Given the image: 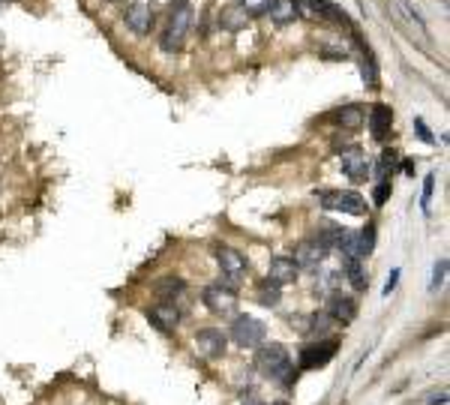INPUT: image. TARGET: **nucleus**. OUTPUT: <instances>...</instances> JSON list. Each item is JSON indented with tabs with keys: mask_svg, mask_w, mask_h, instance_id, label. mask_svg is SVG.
<instances>
[{
	"mask_svg": "<svg viewBox=\"0 0 450 405\" xmlns=\"http://www.w3.org/2000/svg\"><path fill=\"white\" fill-rule=\"evenodd\" d=\"M240 21H246V12H243V9H231V15L225 18V27H231V30H234Z\"/></svg>",
	"mask_w": 450,
	"mask_h": 405,
	"instance_id": "c756f323",
	"label": "nucleus"
},
{
	"mask_svg": "<svg viewBox=\"0 0 450 405\" xmlns=\"http://www.w3.org/2000/svg\"><path fill=\"white\" fill-rule=\"evenodd\" d=\"M357 237H360V249H363V258H366L369 252H372V246H375V228H372V225H366Z\"/></svg>",
	"mask_w": 450,
	"mask_h": 405,
	"instance_id": "a878e982",
	"label": "nucleus"
},
{
	"mask_svg": "<svg viewBox=\"0 0 450 405\" xmlns=\"http://www.w3.org/2000/svg\"><path fill=\"white\" fill-rule=\"evenodd\" d=\"M267 15H270V21L273 24L285 27V24H291L297 18V6H294V0H270Z\"/></svg>",
	"mask_w": 450,
	"mask_h": 405,
	"instance_id": "dca6fc26",
	"label": "nucleus"
},
{
	"mask_svg": "<svg viewBox=\"0 0 450 405\" xmlns=\"http://www.w3.org/2000/svg\"><path fill=\"white\" fill-rule=\"evenodd\" d=\"M255 369L267 378V381H273L279 387H291L294 375H297L294 366H291V354H288V348L279 345V342H270V345L258 348Z\"/></svg>",
	"mask_w": 450,
	"mask_h": 405,
	"instance_id": "f257e3e1",
	"label": "nucleus"
},
{
	"mask_svg": "<svg viewBox=\"0 0 450 405\" xmlns=\"http://www.w3.org/2000/svg\"><path fill=\"white\" fill-rule=\"evenodd\" d=\"M339 234H342V228H339V225H333V222H324V225H321V231H318V237H315V240H318L324 249H336V243H339Z\"/></svg>",
	"mask_w": 450,
	"mask_h": 405,
	"instance_id": "b1692460",
	"label": "nucleus"
},
{
	"mask_svg": "<svg viewBox=\"0 0 450 405\" xmlns=\"http://www.w3.org/2000/svg\"><path fill=\"white\" fill-rule=\"evenodd\" d=\"M123 18H126V27H129L132 33H138V36L150 33V27H153V3H150V0H129V3H126Z\"/></svg>",
	"mask_w": 450,
	"mask_h": 405,
	"instance_id": "0eeeda50",
	"label": "nucleus"
},
{
	"mask_svg": "<svg viewBox=\"0 0 450 405\" xmlns=\"http://www.w3.org/2000/svg\"><path fill=\"white\" fill-rule=\"evenodd\" d=\"M342 171L348 174V180H354V183H363L369 177V156L360 147H348L342 153Z\"/></svg>",
	"mask_w": 450,
	"mask_h": 405,
	"instance_id": "9b49d317",
	"label": "nucleus"
},
{
	"mask_svg": "<svg viewBox=\"0 0 450 405\" xmlns=\"http://www.w3.org/2000/svg\"><path fill=\"white\" fill-rule=\"evenodd\" d=\"M297 264L291 258H285V255H276L273 261H270V270H267V279L270 282H276V285H288V282H294L297 279Z\"/></svg>",
	"mask_w": 450,
	"mask_h": 405,
	"instance_id": "2eb2a0df",
	"label": "nucleus"
},
{
	"mask_svg": "<svg viewBox=\"0 0 450 405\" xmlns=\"http://www.w3.org/2000/svg\"><path fill=\"white\" fill-rule=\"evenodd\" d=\"M336 348L339 342L336 339H318L312 345L300 348V369H315V366H324L336 357Z\"/></svg>",
	"mask_w": 450,
	"mask_h": 405,
	"instance_id": "6e6552de",
	"label": "nucleus"
},
{
	"mask_svg": "<svg viewBox=\"0 0 450 405\" xmlns=\"http://www.w3.org/2000/svg\"><path fill=\"white\" fill-rule=\"evenodd\" d=\"M387 195H390V183H378V186H375V195H372L375 204H384Z\"/></svg>",
	"mask_w": 450,
	"mask_h": 405,
	"instance_id": "2f4dec72",
	"label": "nucleus"
},
{
	"mask_svg": "<svg viewBox=\"0 0 450 405\" xmlns=\"http://www.w3.org/2000/svg\"><path fill=\"white\" fill-rule=\"evenodd\" d=\"M396 282H399V270H393V273H390V279H387V282H384V297L393 291V288H396Z\"/></svg>",
	"mask_w": 450,
	"mask_h": 405,
	"instance_id": "473e14b6",
	"label": "nucleus"
},
{
	"mask_svg": "<svg viewBox=\"0 0 450 405\" xmlns=\"http://www.w3.org/2000/svg\"><path fill=\"white\" fill-rule=\"evenodd\" d=\"M324 258H327V249L318 240H303V243H297L291 261L297 264V270H318L324 264Z\"/></svg>",
	"mask_w": 450,
	"mask_h": 405,
	"instance_id": "9d476101",
	"label": "nucleus"
},
{
	"mask_svg": "<svg viewBox=\"0 0 450 405\" xmlns=\"http://www.w3.org/2000/svg\"><path fill=\"white\" fill-rule=\"evenodd\" d=\"M150 321L156 324L159 330H174L180 324V309L174 300H159L150 306Z\"/></svg>",
	"mask_w": 450,
	"mask_h": 405,
	"instance_id": "ddd939ff",
	"label": "nucleus"
},
{
	"mask_svg": "<svg viewBox=\"0 0 450 405\" xmlns=\"http://www.w3.org/2000/svg\"><path fill=\"white\" fill-rule=\"evenodd\" d=\"M111 3H120V0H111Z\"/></svg>",
	"mask_w": 450,
	"mask_h": 405,
	"instance_id": "e433bc0d",
	"label": "nucleus"
},
{
	"mask_svg": "<svg viewBox=\"0 0 450 405\" xmlns=\"http://www.w3.org/2000/svg\"><path fill=\"white\" fill-rule=\"evenodd\" d=\"M393 171H396V153L384 150L381 156H378V165H375V180H378V183H390Z\"/></svg>",
	"mask_w": 450,
	"mask_h": 405,
	"instance_id": "4be33fe9",
	"label": "nucleus"
},
{
	"mask_svg": "<svg viewBox=\"0 0 450 405\" xmlns=\"http://www.w3.org/2000/svg\"><path fill=\"white\" fill-rule=\"evenodd\" d=\"M318 201H321V207H327V210H342L351 216L366 213V201L357 192H318Z\"/></svg>",
	"mask_w": 450,
	"mask_h": 405,
	"instance_id": "39448f33",
	"label": "nucleus"
},
{
	"mask_svg": "<svg viewBox=\"0 0 450 405\" xmlns=\"http://www.w3.org/2000/svg\"><path fill=\"white\" fill-rule=\"evenodd\" d=\"M327 315L333 321H339V324H351L357 318V300L351 294H330Z\"/></svg>",
	"mask_w": 450,
	"mask_h": 405,
	"instance_id": "f8f14e48",
	"label": "nucleus"
},
{
	"mask_svg": "<svg viewBox=\"0 0 450 405\" xmlns=\"http://www.w3.org/2000/svg\"><path fill=\"white\" fill-rule=\"evenodd\" d=\"M294 6H297V15H303V18H321V0H294Z\"/></svg>",
	"mask_w": 450,
	"mask_h": 405,
	"instance_id": "393cba45",
	"label": "nucleus"
},
{
	"mask_svg": "<svg viewBox=\"0 0 450 405\" xmlns=\"http://www.w3.org/2000/svg\"><path fill=\"white\" fill-rule=\"evenodd\" d=\"M228 336L237 342L240 348H258L267 336V327L258 318H252V315H237V318L231 321Z\"/></svg>",
	"mask_w": 450,
	"mask_h": 405,
	"instance_id": "7ed1b4c3",
	"label": "nucleus"
},
{
	"mask_svg": "<svg viewBox=\"0 0 450 405\" xmlns=\"http://www.w3.org/2000/svg\"><path fill=\"white\" fill-rule=\"evenodd\" d=\"M183 279H174V276H165V279H159L156 282V294L162 297V300H174V297L183 291Z\"/></svg>",
	"mask_w": 450,
	"mask_h": 405,
	"instance_id": "5701e85b",
	"label": "nucleus"
},
{
	"mask_svg": "<svg viewBox=\"0 0 450 405\" xmlns=\"http://www.w3.org/2000/svg\"><path fill=\"white\" fill-rule=\"evenodd\" d=\"M342 267H345V276H348V282H351L354 291H363V288L369 285V276H366L363 261L360 258H342Z\"/></svg>",
	"mask_w": 450,
	"mask_h": 405,
	"instance_id": "f3484780",
	"label": "nucleus"
},
{
	"mask_svg": "<svg viewBox=\"0 0 450 405\" xmlns=\"http://www.w3.org/2000/svg\"><path fill=\"white\" fill-rule=\"evenodd\" d=\"M159 6H180V3H186V0H156Z\"/></svg>",
	"mask_w": 450,
	"mask_h": 405,
	"instance_id": "f704fd0d",
	"label": "nucleus"
},
{
	"mask_svg": "<svg viewBox=\"0 0 450 405\" xmlns=\"http://www.w3.org/2000/svg\"><path fill=\"white\" fill-rule=\"evenodd\" d=\"M189 27H192V6H189V3L171 6V15H168L165 30H162L159 45H162L165 51H180V45H183Z\"/></svg>",
	"mask_w": 450,
	"mask_h": 405,
	"instance_id": "f03ea898",
	"label": "nucleus"
},
{
	"mask_svg": "<svg viewBox=\"0 0 450 405\" xmlns=\"http://www.w3.org/2000/svg\"><path fill=\"white\" fill-rule=\"evenodd\" d=\"M444 276H447V258H441L438 264H435V270H432V285H429L432 291H435V288L444 282Z\"/></svg>",
	"mask_w": 450,
	"mask_h": 405,
	"instance_id": "cd10ccee",
	"label": "nucleus"
},
{
	"mask_svg": "<svg viewBox=\"0 0 450 405\" xmlns=\"http://www.w3.org/2000/svg\"><path fill=\"white\" fill-rule=\"evenodd\" d=\"M393 129V111L387 105H372V111H369V132H372L375 141H384L387 135Z\"/></svg>",
	"mask_w": 450,
	"mask_h": 405,
	"instance_id": "4468645a",
	"label": "nucleus"
},
{
	"mask_svg": "<svg viewBox=\"0 0 450 405\" xmlns=\"http://www.w3.org/2000/svg\"><path fill=\"white\" fill-rule=\"evenodd\" d=\"M243 405H261L258 399H249V402H243Z\"/></svg>",
	"mask_w": 450,
	"mask_h": 405,
	"instance_id": "c9c22d12",
	"label": "nucleus"
},
{
	"mask_svg": "<svg viewBox=\"0 0 450 405\" xmlns=\"http://www.w3.org/2000/svg\"><path fill=\"white\" fill-rule=\"evenodd\" d=\"M426 402H441V405H444V402H447V393H444V390H441V393H429Z\"/></svg>",
	"mask_w": 450,
	"mask_h": 405,
	"instance_id": "72a5a7b5",
	"label": "nucleus"
},
{
	"mask_svg": "<svg viewBox=\"0 0 450 405\" xmlns=\"http://www.w3.org/2000/svg\"><path fill=\"white\" fill-rule=\"evenodd\" d=\"M336 249H342V258H363V249H360L357 231H345V228H342Z\"/></svg>",
	"mask_w": 450,
	"mask_h": 405,
	"instance_id": "412c9836",
	"label": "nucleus"
},
{
	"mask_svg": "<svg viewBox=\"0 0 450 405\" xmlns=\"http://www.w3.org/2000/svg\"><path fill=\"white\" fill-rule=\"evenodd\" d=\"M204 306L210 309L213 315H234V309H237V294H234L231 285H207L204 288Z\"/></svg>",
	"mask_w": 450,
	"mask_h": 405,
	"instance_id": "20e7f679",
	"label": "nucleus"
},
{
	"mask_svg": "<svg viewBox=\"0 0 450 405\" xmlns=\"http://www.w3.org/2000/svg\"><path fill=\"white\" fill-rule=\"evenodd\" d=\"M240 3H243V12L246 15H264L270 0H240Z\"/></svg>",
	"mask_w": 450,
	"mask_h": 405,
	"instance_id": "bb28decb",
	"label": "nucleus"
},
{
	"mask_svg": "<svg viewBox=\"0 0 450 405\" xmlns=\"http://www.w3.org/2000/svg\"><path fill=\"white\" fill-rule=\"evenodd\" d=\"M216 261H219V267H222V273L228 282H237V279L246 276V255H243L240 249H234V246H216Z\"/></svg>",
	"mask_w": 450,
	"mask_h": 405,
	"instance_id": "423d86ee",
	"label": "nucleus"
},
{
	"mask_svg": "<svg viewBox=\"0 0 450 405\" xmlns=\"http://www.w3.org/2000/svg\"><path fill=\"white\" fill-rule=\"evenodd\" d=\"M414 126H417V135H420V138H423V141H426V144H435V135H432V132H429V126H426V123H423V120H420V117H417V120H414Z\"/></svg>",
	"mask_w": 450,
	"mask_h": 405,
	"instance_id": "c85d7f7f",
	"label": "nucleus"
},
{
	"mask_svg": "<svg viewBox=\"0 0 450 405\" xmlns=\"http://www.w3.org/2000/svg\"><path fill=\"white\" fill-rule=\"evenodd\" d=\"M279 405H285V402H279Z\"/></svg>",
	"mask_w": 450,
	"mask_h": 405,
	"instance_id": "58836bf2",
	"label": "nucleus"
},
{
	"mask_svg": "<svg viewBox=\"0 0 450 405\" xmlns=\"http://www.w3.org/2000/svg\"><path fill=\"white\" fill-rule=\"evenodd\" d=\"M255 300L261 306H279V300H282V285L270 282V279H261L255 288Z\"/></svg>",
	"mask_w": 450,
	"mask_h": 405,
	"instance_id": "6ab92c4d",
	"label": "nucleus"
},
{
	"mask_svg": "<svg viewBox=\"0 0 450 405\" xmlns=\"http://www.w3.org/2000/svg\"><path fill=\"white\" fill-rule=\"evenodd\" d=\"M432 189H435V174H429V177H426V183H423V210H426V207H429Z\"/></svg>",
	"mask_w": 450,
	"mask_h": 405,
	"instance_id": "7c9ffc66",
	"label": "nucleus"
},
{
	"mask_svg": "<svg viewBox=\"0 0 450 405\" xmlns=\"http://www.w3.org/2000/svg\"><path fill=\"white\" fill-rule=\"evenodd\" d=\"M333 120H336L339 126H345V129H360V126H363V105L339 108V111L333 114Z\"/></svg>",
	"mask_w": 450,
	"mask_h": 405,
	"instance_id": "aec40b11",
	"label": "nucleus"
},
{
	"mask_svg": "<svg viewBox=\"0 0 450 405\" xmlns=\"http://www.w3.org/2000/svg\"><path fill=\"white\" fill-rule=\"evenodd\" d=\"M3 3H6V0H0V6H3Z\"/></svg>",
	"mask_w": 450,
	"mask_h": 405,
	"instance_id": "4c0bfd02",
	"label": "nucleus"
},
{
	"mask_svg": "<svg viewBox=\"0 0 450 405\" xmlns=\"http://www.w3.org/2000/svg\"><path fill=\"white\" fill-rule=\"evenodd\" d=\"M330 315L327 312H312L306 315V324H303V336H312V339H324V333L330 330Z\"/></svg>",
	"mask_w": 450,
	"mask_h": 405,
	"instance_id": "a211bd4d",
	"label": "nucleus"
},
{
	"mask_svg": "<svg viewBox=\"0 0 450 405\" xmlns=\"http://www.w3.org/2000/svg\"><path fill=\"white\" fill-rule=\"evenodd\" d=\"M225 333L219 327H204L195 333V351L201 354L204 360H216L225 354Z\"/></svg>",
	"mask_w": 450,
	"mask_h": 405,
	"instance_id": "1a4fd4ad",
	"label": "nucleus"
}]
</instances>
